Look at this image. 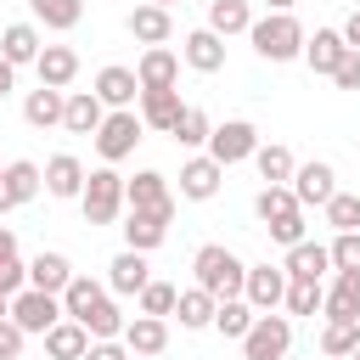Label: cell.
Returning a JSON list of instances; mask_svg holds the SVG:
<instances>
[{"label":"cell","mask_w":360,"mask_h":360,"mask_svg":"<svg viewBox=\"0 0 360 360\" xmlns=\"http://www.w3.org/2000/svg\"><path fill=\"white\" fill-rule=\"evenodd\" d=\"M248 39H253V51H259L264 62H298L309 34H304V22H298L292 11H264V17H253Z\"/></svg>","instance_id":"6da1fadb"},{"label":"cell","mask_w":360,"mask_h":360,"mask_svg":"<svg viewBox=\"0 0 360 360\" xmlns=\"http://www.w3.org/2000/svg\"><path fill=\"white\" fill-rule=\"evenodd\" d=\"M191 270H197V287H208L214 298H242L248 264H242L225 242H202V248L191 253Z\"/></svg>","instance_id":"7a4b0ae2"},{"label":"cell","mask_w":360,"mask_h":360,"mask_svg":"<svg viewBox=\"0 0 360 360\" xmlns=\"http://www.w3.org/2000/svg\"><path fill=\"white\" fill-rule=\"evenodd\" d=\"M79 208H84L90 225H112V219L129 208V202H124V174H118V163L90 169V180H84V191H79Z\"/></svg>","instance_id":"3957f363"},{"label":"cell","mask_w":360,"mask_h":360,"mask_svg":"<svg viewBox=\"0 0 360 360\" xmlns=\"http://www.w3.org/2000/svg\"><path fill=\"white\" fill-rule=\"evenodd\" d=\"M141 135H146V118L135 112V107H112L107 118H101V129L90 135L96 141V152H101V163H124L135 146H141Z\"/></svg>","instance_id":"277c9868"},{"label":"cell","mask_w":360,"mask_h":360,"mask_svg":"<svg viewBox=\"0 0 360 360\" xmlns=\"http://www.w3.org/2000/svg\"><path fill=\"white\" fill-rule=\"evenodd\" d=\"M62 315H68V309H62V292H45V287H22V292L11 298V321H17L28 338H45Z\"/></svg>","instance_id":"5b68a950"},{"label":"cell","mask_w":360,"mask_h":360,"mask_svg":"<svg viewBox=\"0 0 360 360\" xmlns=\"http://www.w3.org/2000/svg\"><path fill=\"white\" fill-rule=\"evenodd\" d=\"M281 354H292V321L270 309V315H259V321L248 326L242 360H281Z\"/></svg>","instance_id":"8992f818"},{"label":"cell","mask_w":360,"mask_h":360,"mask_svg":"<svg viewBox=\"0 0 360 360\" xmlns=\"http://www.w3.org/2000/svg\"><path fill=\"white\" fill-rule=\"evenodd\" d=\"M259 152V129L248 124V118H225V124H214V135H208V158H219L225 169L231 163H248Z\"/></svg>","instance_id":"52a82bcc"},{"label":"cell","mask_w":360,"mask_h":360,"mask_svg":"<svg viewBox=\"0 0 360 360\" xmlns=\"http://www.w3.org/2000/svg\"><path fill=\"white\" fill-rule=\"evenodd\" d=\"M292 197H298L304 208H326V202L338 197V169H332L326 158L298 163V169H292Z\"/></svg>","instance_id":"ba28073f"},{"label":"cell","mask_w":360,"mask_h":360,"mask_svg":"<svg viewBox=\"0 0 360 360\" xmlns=\"http://www.w3.org/2000/svg\"><path fill=\"white\" fill-rule=\"evenodd\" d=\"M242 298H248V304H253L259 315L281 309V304H287V264H248Z\"/></svg>","instance_id":"9c48e42d"},{"label":"cell","mask_w":360,"mask_h":360,"mask_svg":"<svg viewBox=\"0 0 360 360\" xmlns=\"http://www.w3.org/2000/svg\"><path fill=\"white\" fill-rule=\"evenodd\" d=\"M219 186H225V163L219 158L197 152V158L180 163V197L186 202H208V197H219Z\"/></svg>","instance_id":"30bf717a"},{"label":"cell","mask_w":360,"mask_h":360,"mask_svg":"<svg viewBox=\"0 0 360 360\" xmlns=\"http://www.w3.org/2000/svg\"><path fill=\"white\" fill-rule=\"evenodd\" d=\"M180 62H186L191 73H219V68H225V39L202 22V28H191V34L180 39Z\"/></svg>","instance_id":"8fae6325"},{"label":"cell","mask_w":360,"mask_h":360,"mask_svg":"<svg viewBox=\"0 0 360 360\" xmlns=\"http://www.w3.org/2000/svg\"><path fill=\"white\" fill-rule=\"evenodd\" d=\"M169 219H174V214L124 208V248H135V253H152V248H163V236H169Z\"/></svg>","instance_id":"7c38bea8"},{"label":"cell","mask_w":360,"mask_h":360,"mask_svg":"<svg viewBox=\"0 0 360 360\" xmlns=\"http://www.w3.org/2000/svg\"><path fill=\"white\" fill-rule=\"evenodd\" d=\"M135 79H141V90H174L180 84V56L169 45H146L141 62H135Z\"/></svg>","instance_id":"4fadbf2b"},{"label":"cell","mask_w":360,"mask_h":360,"mask_svg":"<svg viewBox=\"0 0 360 360\" xmlns=\"http://www.w3.org/2000/svg\"><path fill=\"white\" fill-rule=\"evenodd\" d=\"M0 191H6L11 208H22V202H34V197L45 191V169H39L34 158H11L6 174H0Z\"/></svg>","instance_id":"5bb4252c"},{"label":"cell","mask_w":360,"mask_h":360,"mask_svg":"<svg viewBox=\"0 0 360 360\" xmlns=\"http://www.w3.org/2000/svg\"><path fill=\"white\" fill-rule=\"evenodd\" d=\"M124 202L129 208H152V214H174V191L158 169H141L135 180H124Z\"/></svg>","instance_id":"9a60e30c"},{"label":"cell","mask_w":360,"mask_h":360,"mask_svg":"<svg viewBox=\"0 0 360 360\" xmlns=\"http://www.w3.org/2000/svg\"><path fill=\"white\" fill-rule=\"evenodd\" d=\"M124 28H129V39H141V45H169V34H174V17H169V6H135L129 17H124Z\"/></svg>","instance_id":"2e32d148"},{"label":"cell","mask_w":360,"mask_h":360,"mask_svg":"<svg viewBox=\"0 0 360 360\" xmlns=\"http://www.w3.org/2000/svg\"><path fill=\"white\" fill-rule=\"evenodd\" d=\"M39 51H45V39H39L34 22H6V28H0V56H6L11 68H34Z\"/></svg>","instance_id":"e0dca14e"},{"label":"cell","mask_w":360,"mask_h":360,"mask_svg":"<svg viewBox=\"0 0 360 360\" xmlns=\"http://www.w3.org/2000/svg\"><path fill=\"white\" fill-rule=\"evenodd\" d=\"M96 96L107 101V112H112V107H135V101H141V79H135V68L107 62V68L96 73Z\"/></svg>","instance_id":"ac0fdd59"},{"label":"cell","mask_w":360,"mask_h":360,"mask_svg":"<svg viewBox=\"0 0 360 360\" xmlns=\"http://www.w3.org/2000/svg\"><path fill=\"white\" fill-rule=\"evenodd\" d=\"M107 118V101L96 90H68V112H62V129L68 135H96Z\"/></svg>","instance_id":"d6986e66"},{"label":"cell","mask_w":360,"mask_h":360,"mask_svg":"<svg viewBox=\"0 0 360 360\" xmlns=\"http://www.w3.org/2000/svg\"><path fill=\"white\" fill-rule=\"evenodd\" d=\"M146 281H152V264H146V253H135V248H124V253L107 264V287L124 292V298H141Z\"/></svg>","instance_id":"ffe728a7"},{"label":"cell","mask_w":360,"mask_h":360,"mask_svg":"<svg viewBox=\"0 0 360 360\" xmlns=\"http://www.w3.org/2000/svg\"><path fill=\"white\" fill-rule=\"evenodd\" d=\"M124 349L158 360V354L169 349V321H163V315H135V321H124Z\"/></svg>","instance_id":"44dd1931"},{"label":"cell","mask_w":360,"mask_h":360,"mask_svg":"<svg viewBox=\"0 0 360 360\" xmlns=\"http://www.w3.org/2000/svg\"><path fill=\"white\" fill-rule=\"evenodd\" d=\"M321 315H326V321H360V270H338V276H332Z\"/></svg>","instance_id":"7402d4cb"},{"label":"cell","mask_w":360,"mask_h":360,"mask_svg":"<svg viewBox=\"0 0 360 360\" xmlns=\"http://www.w3.org/2000/svg\"><path fill=\"white\" fill-rule=\"evenodd\" d=\"M343 51H349V39H343V28H315L309 39H304V62L315 68V73H338V62H343Z\"/></svg>","instance_id":"603a6c76"},{"label":"cell","mask_w":360,"mask_h":360,"mask_svg":"<svg viewBox=\"0 0 360 360\" xmlns=\"http://www.w3.org/2000/svg\"><path fill=\"white\" fill-rule=\"evenodd\" d=\"M34 73H39V84L68 90V84L79 79V51H73V45H45V51H39V62H34Z\"/></svg>","instance_id":"cb8c5ba5"},{"label":"cell","mask_w":360,"mask_h":360,"mask_svg":"<svg viewBox=\"0 0 360 360\" xmlns=\"http://www.w3.org/2000/svg\"><path fill=\"white\" fill-rule=\"evenodd\" d=\"M84 180H90V169H84L73 152H56V158L45 163V191H51V197H62V202H68V197H79V191H84Z\"/></svg>","instance_id":"d4e9b609"},{"label":"cell","mask_w":360,"mask_h":360,"mask_svg":"<svg viewBox=\"0 0 360 360\" xmlns=\"http://www.w3.org/2000/svg\"><path fill=\"white\" fill-rule=\"evenodd\" d=\"M62 112H68V90L39 84V90H28V96H22V118H28L34 129H56V124H62Z\"/></svg>","instance_id":"484cf974"},{"label":"cell","mask_w":360,"mask_h":360,"mask_svg":"<svg viewBox=\"0 0 360 360\" xmlns=\"http://www.w3.org/2000/svg\"><path fill=\"white\" fill-rule=\"evenodd\" d=\"M180 90H141V101H135V112L146 118V129H158V135H169L174 129V118H180Z\"/></svg>","instance_id":"4316f807"},{"label":"cell","mask_w":360,"mask_h":360,"mask_svg":"<svg viewBox=\"0 0 360 360\" xmlns=\"http://www.w3.org/2000/svg\"><path fill=\"white\" fill-rule=\"evenodd\" d=\"M214 309H219V298H214L208 287H197V281H191V287L174 298V315H180V326H186V332H202V326H214Z\"/></svg>","instance_id":"83f0119b"},{"label":"cell","mask_w":360,"mask_h":360,"mask_svg":"<svg viewBox=\"0 0 360 360\" xmlns=\"http://www.w3.org/2000/svg\"><path fill=\"white\" fill-rule=\"evenodd\" d=\"M84 349H90V332H84L73 315H62V321L45 332V354H51V360H84Z\"/></svg>","instance_id":"f1b7e54d"},{"label":"cell","mask_w":360,"mask_h":360,"mask_svg":"<svg viewBox=\"0 0 360 360\" xmlns=\"http://www.w3.org/2000/svg\"><path fill=\"white\" fill-rule=\"evenodd\" d=\"M79 270L68 264V253H34L28 259V287H45V292H62Z\"/></svg>","instance_id":"f546056e"},{"label":"cell","mask_w":360,"mask_h":360,"mask_svg":"<svg viewBox=\"0 0 360 360\" xmlns=\"http://www.w3.org/2000/svg\"><path fill=\"white\" fill-rule=\"evenodd\" d=\"M326 270H332V248H326V242H309V236H304V242L287 248V276H315V281H321Z\"/></svg>","instance_id":"4dcf8cb0"},{"label":"cell","mask_w":360,"mask_h":360,"mask_svg":"<svg viewBox=\"0 0 360 360\" xmlns=\"http://www.w3.org/2000/svg\"><path fill=\"white\" fill-rule=\"evenodd\" d=\"M107 292H112L107 281H96V276H73V281L62 287V309H68L73 321H84V315H90V309H96Z\"/></svg>","instance_id":"1f68e13d"},{"label":"cell","mask_w":360,"mask_h":360,"mask_svg":"<svg viewBox=\"0 0 360 360\" xmlns=\"http://www.w3.org/2000/svg\"><path fill=\"white\" fill-rule=\"evenodd\" d=\"M253 321H259V309H253L248 298H219V309H214V332H219V338H236V343L248 338Z\"/></svg>","instance_id":"d6a6232c"},{"label":"cell","mask_w":360,"mask_h":360,"mask_svg":"<svg viewBox=\"0 0 360 360\" xmlns=\"http://www.w3.org/2000/svg\"><path fill=\"white\" fill-rule=\"evenodd\" d=\"M208 28H214L219 39H231V34H248V28H253V11H248V0H208Z\"/></svg>","instance_id":"836d02e7"},{"label":"cell","mask_w":360,"mask_h":360,"mask_svg":"<svg viewBox=\"0 0 360 360\" xmlns=\"http://www.w3.org/2000/svg\"><path fill=\"white\" fill-rule=\"evenodd\" d=\"M253 169H259L264 186H292V169H298V163H292L287 146H259V152H253Z\"/></svg>","instance_id":"e575fe53"},{"label":"cell","mask_w":360,"mask_h":360,"mask_svg":"<svg viewBox=\"0 0 360 360\" xmlns=\"http://www.w3.org/2000/svg\"><path fill=\"white\" fill-rule=\"evenodd\" d=\"M326 287L315 276H287V315H321Z\"/></svg>","instance_id":"d590c367"},{"label":"cell","mask_w":360,"mask_h":360,"mask_svg":"<svg viewBox=\"0 0 360 360\" xmlns=\"http://www.w3.org/2000/svg\"><path fill=\"white\" fill-rule=\"evenodd\" d=\"M28 11H34L45 28L68 34V28H79V17H84V0H28Z\"/></svg>","instance_id":"8d00e7d4"},{"label":"cell","mask_w":360,"mask_h":360,"mask_svg":"<svg viewBox=\"0 0 360 360\" xmlns=\"http://www.w3.org/2000/svg\"><path fill=\"white\" fill-rule=\"evenodd\" d=\"M304 202L292 197V186H259V197H253V214L270 225V219H287V214H298Z\"/></svg>","instance_id":"74e56055"},{"label":"cell","mask_w":360,"mask_h":360,"mask_svg":"<svg viewBox=\"0 0 360 360\" xmlns=\"http://www.w3.org/2000/svg\"><path fill=\"white\" fill-rule=\"evenodd\" d=\"M354 349H360V321H326V326H321V354L349 360Z\"/></svg>","instance_id":"f35d334b"},{"label":"cell","mask_w":360,"mask_h":360,"mask_svg":"<svg viewBox=\"0 0 360 360\" xmlns=\"http://www.w3.org/2000/svg\"><path fill=\"white\" fill-rule=\"evenodd\" d=\"M169 135H174L180 146H208V135H214V124H208V112H202V107H191V101H186Z\"/></svg>","instance_id":"ab89813d"},{"label":"cell","mask_w":360,"mask_h":360,"mask_svg":"<svg viewBox=\"0 0 360 360\" xmlns=\"http://www.w3.org/2000/svg\"><path fill=\"white\" fill-rule=\"evenodd\" d=\"M79 326H84L90 338H124V309H118V304H112V292H107V298H101Z\"/></svg>","instance_id":"60d3db41"},{"label":"cell","mask_w":360,"mask_h":360,"mask_svg":"<svg viewBox=\"0 0 360 360\" xmlns=\"http://www.w3.org/2000/svg\"><path fill=\"white\" fill-rule=\"evenodd\" d=\"M326 225H332V231H360V197H354V191H338V197L326 202Z\"/></svg>","instance_id":"b9f144b4"},{"label":"cell","mask_w":360,"mask_h":360,"mask_svg":"<svg viewBox=\"0 0 360 360\" xmlns=\"http://www.w3.org/2000/svg\"><path fill=\"white\" fill-rule=\"evenodd\" d=\"M174 298H180V287L146 281V287H141V315H174Z\"/></svg>","instance_id":"7bdbcfd3"},{"label":"cell","mask_w":360,"mask_h":360,"mask_svg":"<svg viewBox=\"0 0 360 360\" xmlns=\"http://www.w3.org/2000/svg\"><path fill=\"white\" fill-rule=\"evenodd\" d=\"M326 248H332V270H360V231H338Z\"/></svg>","instance_id":"ee69618b"},{"label":"cell","mask_w":360,"mask_h":360,"mask_svg":"<svg viewBox=\"0 0 360 360\" xmlns=\"http://www.w3.org/2000/svg\"><path fill=\"white\" fill-rule=\"evenodd\" d=\"M264 231H270V242H281V248L304 242V208H298V214H287V219H270Z\"/></svg>","instance_id":"f6af8a7d"},{"label":"cell","mask_w":360,"mask_h":360,"mask_svg":"<svg viewBox=\"0 0 360 360\" xmlns=\"http://www.w3.org/2000/svg\"><path fill=\"white\" fill-rule=\"evenodd\" d=\"M22 343H28V332L6 315V321H0V360H22Z\"/></svg>","instance_id":"bcb514c9"},{"label":"cell","mask_w":360,"mask_h":360,"mask_svg":"<svg viewBox=\"0 0 360 360\" xmlns=\"http://www.w3.org/2000/svg\"><path fill=\"white\" fill-rule=\"evenodd\" d=\"M332 84H338V90H360V51H354V45L343 51V62H338V73H332Z\"/></svg>","instance_id":"7dc6e473"},{"label":"cell","mask_w":360,"mask_h":360,"mask_svg":"<svg viewBox=\"0 0 360 360\" xmlns=\"http://www.w3.org/2000/svg\"><path fill=\"white\" fill-rule=\"evenodd\" d=\"M84 360H129V349H124L118 338H90V349H84Z\"/></svg>","instance_id":"c3c4849f"},{"label":"cell","mask_w":360,"mask_h":360,"mask_svg":"<svg viewBox=\"0 0 360 360\" xmlns=\"http://www.w3.org/2000/svg\"><path fill=\"white\" fill-rule=\"evenodd\" d=\"M11 84H17V68L0 56V96H11Z\"/></svg>","instance_id":"681fc988"},{"label":"cell","mask_w":360,"mask_h":360,"mask_svg":"<svg viewBox=\"0 0 360 360\" xmlns=\"http://www.w3.org/2000/svg\"><path fill=\"white\" fill-rule=\"evenodd\" d=\"M6 259H17V236L0 225V264H6Z\"/></svg>","instance_id":"f907efd6"},{"label":"cell","mask_w":360,"mask_h":360,"mask_svg":"<svg viewBox=\"0 0 360 360\" xmlns=\"http://www.w3.org/2000/svg\"><path fill=\"white\" fill-rule=\"evenodd\" d=\"M343 39L360 51V11H349V22H343Z\"/></svg>","instance_id":"816d5d0a"},{"label":"cell","mask_w":360,"mask_h":360,"mask_svg":"<svg viewBox=\"0 0 360 360\" xmlns=\"http://www.w3.org/2000/svg\"><path fill=\"white\" fill-rule=\"evenodd\" d=\"M298 0H264V11H292Z\"/></svg>","instance_id":"f5cc1de1"},{"label":"cell","mask_w":360,"mask_h":360,"mask_svg":"<svg viewBox=\"0 0 360 360\" xmlns=\"http://www.w3.org/2000/svg\"><path fill=\"white\" fill-rule=\"evenodd\" d=\"M6 315H11V298H6V292H0V321H6Z\"/></svg>","instance_id":"db71d44e"},{"label":"cell","mask_w":360,"mask_h":360,"mask_svg":"<svg viewBox=\"0 0 360 360\" xmlns=\"http://www.w3.org/2000/svg\"><path fill=\"white\" fill-rule=\"evenodd\" d=\"M0 214H11V202H6V191H0Z\"/></svg>","instance_id":"11a10c76"},{"label":"cell","mask_w":360,"mask_h":360,"mask_svg":"<svg viewBox=\"0 0 360 360\" xmlns=\"http://www.w3.org/2000/svg\"><path fill=\"white\" fill-rule=\"evenodd\" d=\"M129 360H152V354H129Z\"/></svg>","instance_id":"9f6ffc18"},{"label":"cell","mask_w":360,"mask_h":360,"mask_svg":"<svg viewBox=\"0 0 360 360\" xmlns=\"http://www.w3.org/2000/svg\"><path fill=\"white\" fill-rule=\"evenodd\" d=\"M152 6H174V0H152Z\"/></svg>","instance_id":"6f0895ef"},{"label":"cell","mask_w":360,"mask_h":360,"mask_svg":"<svg viewBox=\"0 0 360 360\" xmlns=\"http://www.w3.org/2000/svg\"><path fill=\"white\" fill-rule=\"evenodd\" d=\"M349 360H360V349H354V354H349Z\"/></svg>","instance_id":"680465c9"},{"label":"cell","mask_w":360,"mask_h":360,"mask_svg":"<svg viewBox=\"0 0 360 360\" xmlns=\"http://www.w3.org/2000/svg\"><path fill=\"white\" fill-rule=\"evenodd\" d=\"M0 174H6V163H0Z\"/></svg>","instance_id":"91938a15"},{"label":"cell","mask_w":360,"mask_h":360,"mask_svg":"<svg viewBox=\"0 0 360 360\" xmlns=\"http://www.w3.org/2000/svg\"><path fill=\"white\" fill-rule=\"evenodd\" d=\"M281 360H292V354H281Z\"/></svg>","instance_id":"94428289"}]
</instances>
